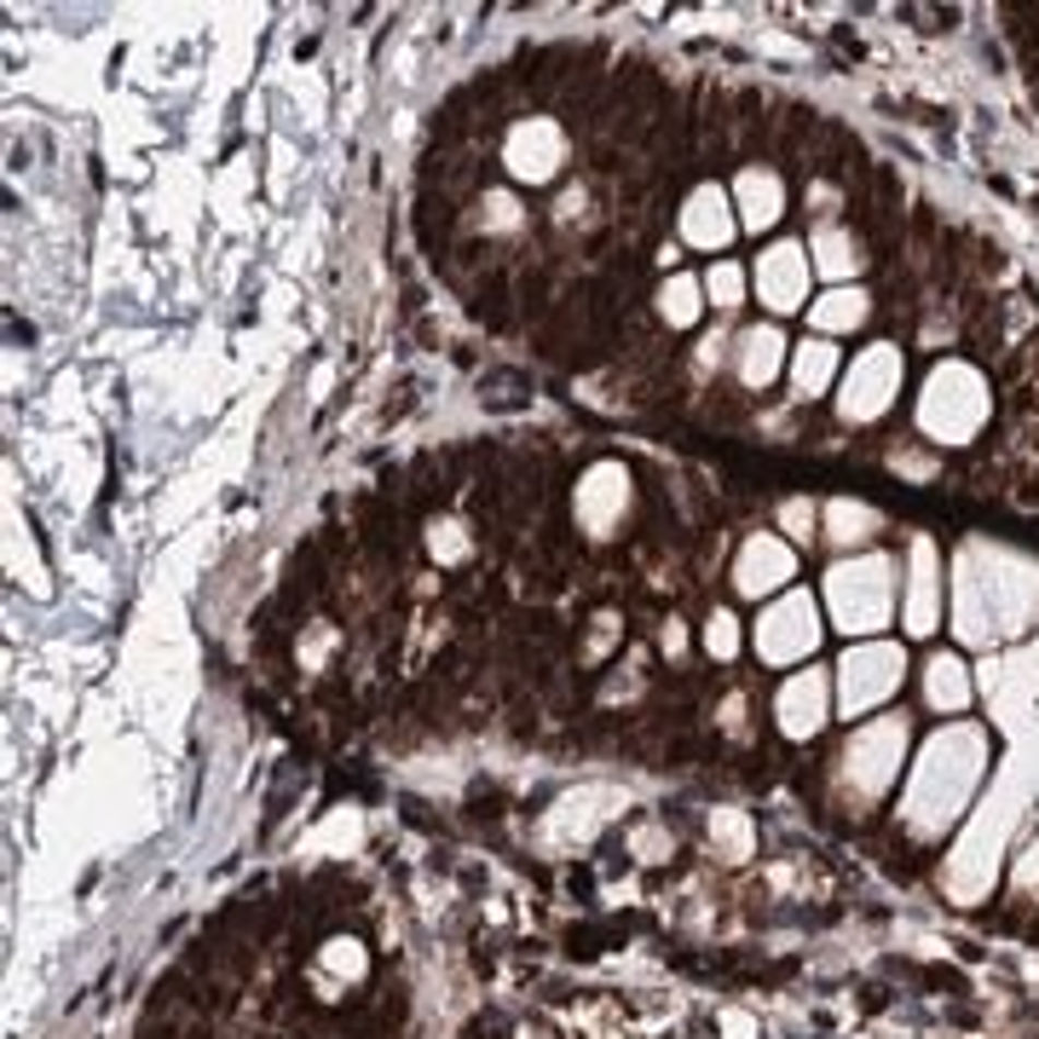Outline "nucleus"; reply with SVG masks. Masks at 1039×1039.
<instances>
[{
	"label": "nucleus",
	"instance_id": "obj_1",
	"mask_svg": "<svg viewBox=\"0 0 1039 1039\" xmlns=\"http://www.w3.org/2000/svg\"><path fill=\"white\" fill-rule=\"evenodd\" d=\"M889 595H895V578H889V560H849L826 578V601H831V618L849 636H872L884 618H889Z\"/></svg>",
	"mask_w": 1039,
	"mask_h": 1039
},
{
	"label": "nucleus",
	"instance_id": "obj_2",
	"mask_svg": "<svg viewBox=\"0 0 1039 1039\" xmlns=\"http://www.w3.org/2000/svg\"><path fill=\"white\" fill-rule=\"evenodd\" d=\"M566 168V128L555 116H526L515 128L503 133V174L515 179V186H555Z\"/></svg>",
	"mask_w": 1039,
	"mask_h": 1039
},
{
	"label": "nucleus",
	"instance_id": "obj_3",
	"mask_svg": "<svg viewBox=\"0 0 1039 1039\" xmlns=\"http://www.w3.org/2000/svg\"><path fill=\"white\" fill-rule=\"evenodd\" d=\"M629 503H636V480H629L624 462H589L572 485V520L595 543L618 538V526L629 520Z\"/></svg>",
	"mask_w": 1039,
	"mask_h": 1039
},
{
	"label": "nucleus",
	"instance_id": "obj_4",
	"mask_svg": "<svg viewBox=\"0 0 1039 1039\" xmlns=\"http://www.w3.org/2000/svg\"><path fill=\"white\" fill-rule=\"evenodd\" d=\"M757 659L763 664H798L808 659L814 647H820V618H814V601L803 589H791V595L768 601L763 618H757Z\"/></svg>",
	"mask_w": 1039,
	"mask_h": 1039
},
{
	"label": "nucleus",
	"instance_id": "obj_5",
	"mask_svg": "<svg viewBox=\"0 0 1039 1039\" xmlns=\"http://www.w3.org/2000/svg\"><path fill=\"white\" fill-rule=\"evenodd\" d=\"M982 411H988L982 381H976L965 364H942V370L930 376V393H924V427H930L935 439H965V434H976Z\"/></svg>",
	"mask_w": 1039,
	"mask_h": 1039
},
{
	"label": "nucleus",
	"instance_id": "obj_6",
	"mask_svg": "<svg viewBox=\"0 0 1039 1039\" xmlns=\"http://www.w3.org/2000/svg\"><path fill=\"white\" fill-rule=\"evenodd\" d=\"M895 387H901V353L895 346H872V353L854 358V370L843 376V416L849 422H872L889 411Z\"/></svg>",
	"mask_w": 1039,
	"mask_h": 1039
},
{
	"label": "nucleus",
	"instance_id": "obj_7",
	"mask_svg": "<svg viewBox=\"0 0 1039 1039\" xmlns=\"http://www.w3.org/2000/svg\"><path fill=\"white\" fill-rule=\"evenodd\" d=\"M798 578V555H791L786 538L774 532H757L740 543V555H733V589H740L745 601H763V595H780V589Z\"/></svg>",
	"mask_w": 1039,
	"mask_h": 1039
},
{
	"label": "nucleus",
	"instance_id": "obj_8",
	"mask_svg": "<svg viewBox=\"0 0 1039 1039\" xmlns=\"http://www.w3.org/2000/svg\"><path fill=\"white\" fill-rule=\"evenodd\" d=\"M682 243L687 249H705V255H722L733 232H740V214H733V197L722 186H693L682 202Z\"/></svg>",
	"mask_w": 1039,
	"mask_h": 1039
},
{
	"label": "nucleus",
	"instance_id": "obj_9",
	"mask_svg": "<svg viewBox=\"0 0 1039 1039\" xmlns=\"http://www.w3.org/2000/svg\"><path fill=\"white\" fill-rule=\"evenodd\" d=\"M751 283H757V300L768 312H798L808 300V255L798 243H774V249H763Z\"/></svg>",
	"mask_w": 1039,
	"mask_h": 1039
},
{
	"label": "nucleus",
	"instance_id": "obj_10",
	"mask_svg": "<svg viewBox=\"0 0 1039 1039\" xmlns=\"http://www.w3.org/2000/svg\"><path fill=\"white\" fill-rule=\"evenodd\" d=\"M843 670V705L849 710H866V705H878L884 693L901 682V647H884V641H866V647H854V653L838 664Z\"/></svg>",
	"mask_w": 1039,
	"mask_h": 1039
},
{
	"label": "nucleus",
	"instance_id": "obj_11",
	"mask_svg": "<svg viewBox=\"0 0 1039 1039\" xmlns=\"http://www.w3.org/2000/svg\"><path fill=\"white\" fill-rule=\"evenodd\" d=\"M786 370V335L774 323H751L733 341V376H740L745 393H763V387Z\"/></svg>",
	"mask_w": 1039,
	"mask_h": 1039
},
{
	"label": "nucleus",
	"instance_id": "obj_12",
	"mask_svg": "<svg viewBox=\"0 0 1039 1039\" xmlns=\"http://www.w3.org/2000/svg\"><path fill=\"white\" fill-rule=\"evenodd\" d=\"M728 197H733V214H740V232H768L786 214V186L774 168H745Z\"/></svg>",
	"mask_w": 1039,
	"mask_h": 1039
},
{
	"label": "nucleus",
	"instance_id": "obj_13",
	"mask_svg": "<svg viewBox=\"0 0 1039 1039\" xmlns=\"http://www.w3.org/2000/svg\"><path fill=\"white\" fill-rule=\"evenodd\" d=\"M774 710H780V728L791 733V740L814 733V728L826 722V676H820V670L791 676V682L780 687V699H774Z\"/></svg>",
	"mask_w": 1039,
	"mask_h": 1039
},
{
	"label": "nucleus",
	"instance_id": "obj_14",
	"mask_svg": "<svg viewBox=\"0 0 1039 1039\" xmlns=\"http://www.w3.org/2000/svg\"><path fill=\"white\" fill-rule=\"evenodd\" d=\"M659 318H664V330H693V323L705 318V278H693V272H670L659 283Z\"/></svg>",
	"mask_w": 1039,
	"mask_h": 1039
},
{
	"label": "nucleus",
	"instance_id": "obj_15",
	"mask_svg": "<svg viewBox=\"0 0 1039 1039\" xmlns=\"http://www.w3.org/2000/svg\"><path fill=\"white\" fill-rule=\"evenodd\" d=\"M831 376H838V346H831L826 335H814V341H803L798 353H791V393L798 399H820L831 387Z\"/></svg>",
	"mask_w": 1039,
	"mask_h": 1039
},
{
	"label": "nucleus",
	"instance_id": "obj_16",
	"mask_svg": "<svg viewBox=\"0 0 1039 1039\" xmlns=\"http://www.w3.org/2000/svg\"><path fill=\"white\" fill-rule=\"evenodd\" d=\"M808 267L826 272V278H849V272L866 267V255H861V243H854L843 226H820L814 243H808Z\"/></svg>",
	"mask_w": 1039,
	"mask_h": 1039
},
{
	"label": "nucleus",
	"instance_id": "obj_17",
	"mask_svg": "<svg viewBox=\"0 0 1039 1039\" xmlns=\"http://www.w3.org/2000/svg\"><path fill=\"white\" fill-rule=\"evenodd\" d=\"M912 595H907V629L912 636H930L935 629V548L930 543H919L912 548Z\"/></svg>",
	"mask_w": 1039,
	"mask_h": 1039
},
{
	"label": "nucleus",
	"instance_id": "obj_18",
	"mask_svg": "<svg viewBox=\"0 0 1039 1039\" xmlns=\"http://www.w3.org/2000/svg\"><path fill=\"white\" fill-rule=\"evenodd\" d=\"M866 318V295L861 290H831V295H820L808 307V323L820 335H838V330H854V323Z\"/></svg>",
	"mask_w": 1039,
	"mask_h": 1039
},
{
	"label": "nucleus",
	"instance_id": "obj_19",
	"mask_svg": "<svg viewBox=\"0 0 1039 1039\" xmlns=\"http://www.w3.org/2000/svg\"><path fill=\"white\" fill-rule=\"evenodd\" d=\"M745 267H733V260H717V267L705 272V300L717 312H740L745 307Z\"/></svg>",
	"mask_w": 1039,
	"mask_h": 1039
},
{
	"label": "nucleus",
	"instance_id": "obj_20",
	"mask_svg": "<svg viewBox=\"0 0 1039 1039\" xmlns=\"http://www.w3.org/2000/svg\"><path fill=\"white\" fill-rule=\"evenodd\" d=\"M826 526H831V543H866L878 532V508L866 503H831L826 508Z\"/></svg>",
	"mask_w": 1039,
	"mask_h": 1039
},
{
	"label": "nucleus",
	"instance_id": "obj_21",
	"mask_svg": "<svg viewBox=\"0 0 1039 1039\" xmlns=\"http://www.w3.org/2000/svg\"><path fill=\"white\" fill-rule=\"evenodd\" d=\"M930 699H935V705H953V710L970 699V682H965V664H959V659H947V653L930 659Z\"/></svg>",
	"mask_w": 1039,
	"mask_h": 1039
},
{
	"label": "nucleus",
	"instance_id": "obj_22",
	"mask_svg": "<svg viewBox=\"0 0 1039 1039\" xmlns=\"http://www.w3.org/2000/svg\"><path fill=\"white\" fill-rule=\"evenodd\" d=\"M474 209H480V232H520L526 226V209H520L515 191H485Z\"/></svg>",
	"mask_w": 1039,
	"mask_h": 1039
},
{
	"label": "nucleus",
	"instance_id": "obj_23",
	"mask_svg": "<svg viewBox=\"0 0 1039 1039\" xmlns=\"http://www.w3.org/2000/svg\"><path fill=\"white\" fill-rule=\"evenodd\" d=\"M705 653L722 659V664L740 659V618H733L728 606H717V613L705 618Z\"/></svg>",
	"mask_w": 1039,
	"mask_h": 1039
},
{
	"label": "nucleus",
	"instance_id": "obj_24",
	"mask_svg": "<svg viewBox=\"0 0 1039 1039\" xmlns=\"http://www.w3.org/2000/svg\"><path fill=\"white\" fill-rule=\"evenodd\" d=\"M814 520H820V515H814L808 497H786V503H780V532H786V538L808 543V538H814Z\"/></svg>",
	"mask_w": 1039,
	"mask_h": 1039
},
{
	"label": "nucleus",
	"instance_id": "obj_25",
	"mask_svg": "<svg viewBox=\"0 0 1039 1039\" xmlns=\"http://www.w3.org/2000/svg\"><path fill=\"white\" fill-rule=\"evenodd\" d=\"M733 353V346H728V335H705L699 341V353H693V364H699V370H717V364Z\"/></svg>",
	"mask_w": 1039,
	"mask_h": 1039
},
{
	"label": "nucleus",
	"instance_id": "obj_26",
	"mask_svg": "<svg viewBox=\"0 0 1039 1039\" xmlns=\"http://www.w3.org/2000/svg\"><path fill=\"white\" fill-rule=\"evenodd\" d=\"M659 647H664V653H682V629H676V624H670V629H664V636H659Z\"/></svg>",
	"mask_w": 1039,
	"mask_h": 1039
}]
</instances>
